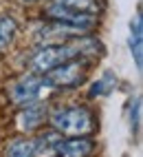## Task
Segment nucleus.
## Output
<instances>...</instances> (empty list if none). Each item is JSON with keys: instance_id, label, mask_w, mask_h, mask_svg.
I'll return each instance as SVG.
<instances>
[{"instance_id": "423d86ee", "label": "nucleus", "mask_w": 143, "mask_h": 157, "mask_svg": "<svg viewBox=\"0 0 143 157\" xmlns=\"http://www.w3.org/2000/svg\"><path fill=\"white\" fill-rule=\"evenodd\" d=\"M53 151L57 157H90L95 151V142L88 135H73L68 140H59Z\"/></svg>"}, {"instance_id": "9b49d317", "label": "nucleus", "mask_w": 143, "mask_h": 157, "mask_svg": "<svg viewBox=\"0 0 143 157\" xmlns=\"http://www.w3.org/2000/svg\"><path fill=\"white\" fill-rule=\"evenodd\" d=\"M115 84H117V78L112 75V73H104V78L97 80L95 84H93V89H90V95H101V93H108Z\"/></svg>"}, {"instance_id": "20e7f679", "label": "nucleus", "mask_w": 143, "mask_h": 157, "mask_svg": "<svg viewBox=\"0 0 143 157\" xmlns=\"http://www.w3.org/2000/svg\"><path fill=\"white\" fill-rule=\"evenodd\" d=\"M53 91V86L46 82V78H38V75H27L22 80H18L13 89H11V98L16 104H31L44 100L46 93Z\"/></svg>"}, {"instance_id": "6e6552de", "label": "nucleus", "mask_w": 143, "mask_h": 157, "mask_svg": "<svg viewBox=\"0 0 143 157\" xmlns=\"http://www.w3.org/2000/svg\"><path fill=\"white\" fill-rule=\"evenodd\" d=\"M143 16L141 11L134 16V22L130 25V51L134 56V64L137 69H141V62H143V51H141V44H143Z\"/></svg>"}, {"instance_id": "0eeeda50", "label": "nucleus", "mask_w": 143, "mask_h": 157, "mask_svg": "<svg viewBox=\"0 0 143 157\" xmlns=\"http://www.w3.org/2000/svg\"><path fill=\"white\" fill-rule=\"evenodd\" d=\"M46 117H48V109H46V104H42V100L24 104V109L18 115V128L27 131V133L35 131V128H40L46 122Z\"/></svg>"}, {"instance_id": "7ed1b4c3", "label": "nucleus", "mask_w": 143, "mask_h": 157, "mask_svg": "<svg viewBox=\"0 0 143 157\" xmlns=\"http://www.w3.org/2000/svg\"><path fill=\"white\" fill-rule=\"evenodd\" d=\"M86 58L84 60H77V58H73V60H66V62H62V64H57V67H53L51 71H46L44 73V78H46V82L51 86H75V84H81L84 82V78H86Z\"/></svg>"}, {"instance_id": "f8f14e48", "label": "nucleus", "mask_w": 143, "mask_h": 157, "mask_svg": "<svg viewBox=\"0 0 143 157\" xmlns=\"http://www.w3.org/2000/svg\"><path fill=\"white\" fill-rule=\"evenodd\" d=\"M20 2H24V5H33V2H38V0H20Z\"/></svg>"}, {"instance_id": "f03ea898", "label": "nucleus", "mask_w": 143, "mask_h": 157, "mask_svg": "<svg viewBox=\"0 0 143 157\" xmlns=\"http://www.w3.org/2000/svg\"><path fill=\"white\" fill-rule=\"evenodd\" d=\"M79 58V47L75 42V38L70 42H59V44H44L38 53L31 58V67L35 73H46L53 67L62 64L66 60Z\"/></svg>"}, {"instance_id": "1a4fd4ad", "label": "nucleus", "mask_w": 143, "mask_h": 157, "mask_svg": "<svg viewBox=\"0 0 143 157\" xmlns=\"http://www.w3.org/2000/svg\"><path fill=\"white\" fill-rule=\"evenodd\" d=\"M57 5H64V7H70L75 11H84V13H99L104 9V0H53Z\"/></svg>"}, {"instance_id": "f257e3e1", "label": "nucleus", "mask_w": 143, "mask_h": 157, "mask_svg": "<svg viewBox=\"0 0 143 157\" xmlns=\"http://www.w3.org/2000/svg\"><path fill=\"white\" fill-rule=\"evenodd\" d=\"M48 124L62 135H88L95 128L93 113L86 106H66L48 115Z\"/></svg>"}, {"instance_id": "39448f33", "label": "nucleus", "mask_w": 143, "mask_h": 157, "mask_svg": "<svg viewBox=\"0 0 143 157\" xmlns=\"http://www.w3.org/2000/svg\"><path fill=\"white\" fill-rule=\"evenodd\" d=\"M44 16L48 20H57V22H66V25H73L79 29H86V31H93L97 25V16L95 13H84V11H75L70 7L64 5H57V2H51L44 9Z\"/></svg>"}, {"instance_id": "9d476101", "label": "nucleus", "mask_w": 143, "mask_h": 157, "mask_svg": "<svg viewBox=\"0 0 143 157\" xmlns=\"http://www.w3.org/2000/svg\"><path fill=\"white\" fill-rule=\"evenodd\" d=\"M16 31H18V25H16V20H13V18H9V16H0V51H5L9 44L13 42Z\"/></svg>"}]
</instances>
